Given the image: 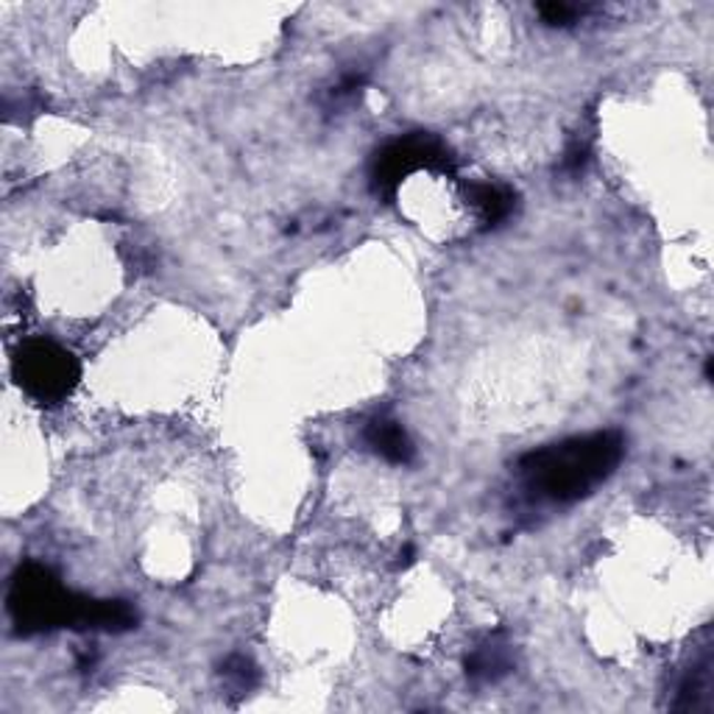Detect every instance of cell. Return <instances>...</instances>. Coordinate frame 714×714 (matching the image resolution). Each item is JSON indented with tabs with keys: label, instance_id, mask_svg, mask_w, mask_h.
I'll return each mask as SVG.
<instances>
[{
	"label": "cell",
	"instance_id": "30bf717a",
	"mask_svg": "<svg viewBox=\"0 0 714 714\" xmlns=\"http://www.w3.org/2000/svg\"><path fill=\"white\" fill-rule=\"evenodd\" d=\"M541 20L547 25H569L576 23L578 18L583 14L581 7H569V3H541L539 7Z\"/></svg>",
	"mask_w": 714,
	"mask_h": 714
},
{
	"label": "cell",
	"instance_id": "9c48e42d",
	"mask_svg": "<svg viewBox=\"0 0 714 714\" xmlns=\"http://www.w3.org/2000/svg\"><path fill=\"white\" fill-rule=\"evenodd\" d=\"M221 675L229 690L238 692V695H246V692L257 684V670L246 656H229L227 662H224Z\"/></svg>",
	"mask_w": 714,
	"mask_h": 714
},
{
	"label": "cell",
	"instance_id": "277c9868",
	"mask_svg": "<svg viewBox=\"0 0 714 714\" xmlns=\"http://www.w3.org/2000/svg\"><path fill=\"white\" fill-rule=\"evenodd\" d=\"M416 170H436V174H449L453 170V157L438 139L427 134H413V137L396 139L374 159L372 185L383 196H394L402 179H407Z\"/></svg>",
	"mask_w": 714,
	"mask_h": 714
},
{
	"label": "cell",
	"instance_id": "7a4b0ae2",
	"mask_svg": "<svg viewBox=\"0 0 714 714\" xmlns=\"http://www.w3.org/2000/svg\"><path fill=\"white\" fill-rule=\"evenodd\" d=\"M9 614L20 633H42L53 628H84L93 600L62 587L42 563H23L9 587Z\"/></svg>",
	"mask_w": 714,
	"mask_h": 714
},
{
	"label": "cell",
	"instance_id": "5b68a950",
	"mask_svg": "<svg viewBox=\"0 0 714 714\" xmlns=\"http://www.w3.org/2000/svg\"><path fill=\"white\" fill-rule=\"evenodd\" d=\"M363 436H366V444L380 458L391 461V464H411L413 444L407 438V433L402 431V424L394 422V418H372Z\"/></svg>",
	"mask_w": 714,
	"mask_h": 714
},
{
	"label": "cell",
	"instance_id": "ba28073f",
	"mask_svg": "<svg viewBox=\"0 0 714 714\" xmlns=\"http://www.w3.org/2000/svg\"><path fill=\"white\" fill-rule=\"evenodd\" d=\"M712 664L708 659L697 662L695 668L686 673V679L681 681L679 690V703L675 708H686V712H701V708H708V686H712Z\"/></svg>",
	"mask_w": 714,
	"mask_h": 714
},
{
	"label": "cell",
	"instance_id": "8992f818",
	"mask_svg": "<svg viewBox=\"0 0 714 714\" xmlns=\"http://www.w3.org/2000/svg\"><path fill=\"white\" fill-rule=\"evenodd\" d=\"M469 196V204L477 209V216L486 227H494V224L506 221L514 209V193L506 190L499 185H469L466 190Z\"/></svg>",
	"mask_w": 714,
	"mask_h": 714
},
{
	"label": "cell",
	"instance_id": "52a82bcc",
	"mask_svg": "<svg viewBox=\"0 0 714 714\" xmlns=\"http://www.w3.org/2000/svg\"><path fill=\"white\" fill-rule=\"evenodd\" d=\"M511 670V653L499 642H486L466 659V675L475 681H497Z\"/></svg>",
	"mask_w": 714,
	"mask_h": 714
},
{
	"label": "cell",
	"instance_id": "3957f363",
	"mask_svg": "<svg viewBox=\"0 0 714 714\" xmlns=\"http://www.w3.org/2000/svg\"><path fill=\"white\" fill-rule=\"evenodd\" d=\"M79 361L53 341H25L14 354V380L37 402H62L79 383Z\"/></svg>",
	"mask_w": 714,
	"mask_h": 714
},
{
	"label": "cell",
	"instance_id": "6da1fadb",
	"mask_svg": "<svg viewBox=\"0 0 714 714\" xmlns=\"http://www.w3.org/2000/svg\"><path fill=\"white\" fill-rule=\"evenodd\" d=\"M622 453H625V438L617 431L589 433V436L534 449L519 461L517 469L530 499L567 506L603 486L620 466Z\"/></svg>",
	"mask_w": 714,
	"mask_h": 714
}]
</instances>
